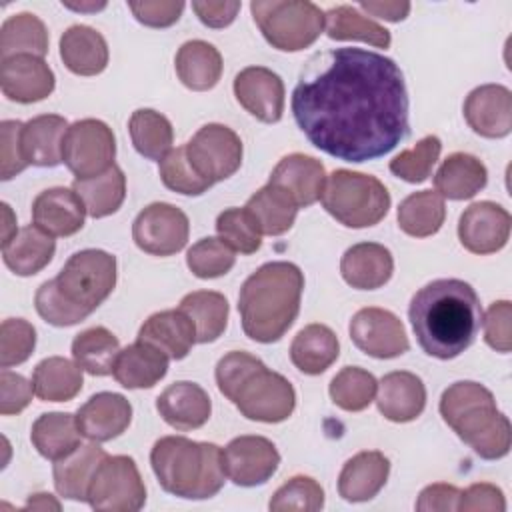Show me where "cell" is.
Listing matches in <instances>:
<instances>
[{
  "label": "cell",
  "mask_w": 512,
  "mask_h": 512,
  "mask_svg": "<svg viewBox=\"0 0 512 512\" xmlns=\"http://www.w3.org/2000/svg\"><path fill=\"white\" fill-rule=\"evenodd\" d=\"M128 132L136 152L148 160L160 162L172 150V124L164 114L152 108H140L132 112Z\"/></svg>",
  "instance_id": "obj_44"
},
{
  "label": "cell",
  "mask_w": 512,
  "mask_h": 512,
  "mask_svg": "<svg viewBox=\"0 0 512 512\" xmlns=\"http://www.w3.org/2000/svg\"><path fill=\"white\" fill-rule=\"evenodd\" d=\"M80 430L76 416L68 412H48L34 420L30 440L40 456L56 462L72 454L80 446Z\"/></svg>",
  "instance_id": "obj_36"
},
{
  "label": "cell",
  "mask_w": 512,
  "mask_h": 512,
  "mask_svg": "<svg viewBox=\"0 0 512 512\" xmlns=\"http://www.w3.org/2000/svg\"><path fill=\"white\" fill-rule=\"evenodd\" d=\"M196 328V342L208 344L218 340L228 324V300L220 292L196 290L186 294L178 306Z\"/></svg>",
  "instance_id": "obj_39"
},
{
  "label": "cell",
  "mask_w": 512,
  "mask_h": 512,
  "mask_svg": "<svg viewBox=\"0 0 512 512\" xmlns=\"http://www.w3.org/2000/svg\"><path fill=\"white\" fill-rule=\"evenodd\" d=\"M188 234V216L168 202L146 206L132 224L136 246L152 256H172L180 252L188 242Z\"/></svg>",
  "instance_id": "obj_13"
},
{
  "label": "cell",
  "mask_w": 512,
  "mask_h": 512,
  "mask_svg": "<svg viewBox=\"0 0 512 512\" xmlns=\"http://www.w3.org/2000/svg\"><path fill=\"white\" fill-rule=\"evenodd\" d=\"M2 94L18 104H32L48 98L54 90V72L44 58L18 54L0 60Z\"/></svg>",
  "instance_id": "obj_18"
},
{
  "label": "cell",
  "mask_w": 512,
  "mask_h": 512,
  "mask_svg": "<svg viewBox=\"0 0 512 512\" xmlns=\"http://www.w3.org/2000/svg\"><path fill=\"white\" fill-rule=\"evenodd\" d=\"M320 200L324 210L348 228L374 226L390 208V192L378 178L344 168L326 178Z\"/></svg>",
  "instance_id": "obj_7"
},
{
  "label": "cell",
  "mask_w": 512,
  "mask_h": 512,
  "mask_svg": "<svg viewBox=\"0 0 512 512\" xmlns=\"http://www.w3.org/2000/svg\"><path fill=\"white\" fill-rule=\"evenodd\" d=\"M376 378L358 366L342 368L330 382L332 402L346 412H360L370 406L376 396Z\"/></svg>",
  "instance_id": "obj_46"
},
{
  "label": "cell",
  "mask_w": 512,
  "mask_h": 512,
  "mask_svg": "<svg viewBox=\"0 0 512 512\" xmlns=\"http://www.w3.org/2000/svg\"><path fill=\"white\" fill-rule=\"evenodd\" d=\"M116 138L112 128L96 118L68 126L62 142V162L76 180L94 178L114 166Z\"/></svg>",
  "instance_id": "obj_11"
},
{
  "label": "cell",
  "mask_w": 512,
  "mask_h": 512,
  "mask_svg": "<svg viewBox=\"0 0 512 512\" xmlns=\"http://www.w3.org/2000/svg\"><path fill=\"white\" fill-rule=\"evenodd\" d=\"M302 290L304 274L292 262H268L252 272L238 294L244 334L262 344L280 340L300 312Z\"/></svg>",
  "instance_id": "obj_3"
},
{
  "label": "cell",
  "mask_w": 512,
  "mask_h": 512,
  "mask_svg": "<svg viewBox=\"0 0 512 512\" xmlns=\"http://www.w3.org/2000/svg\"><path fill=\"white\" fill-rule=\"evenodd\" d=\"M326 34L332 40H362L376 48L390 46V32L378 22L366 18L356 6L340 4L324 12Z\"/></svg>",
  "instance_id": "obj_45"
},
{
  "label": "cell",
  "mask_w": 512,
  "mask_h": 512,
  "mask_svg": "<svg viewBox=\"0 0 512 512\" xmlns=\"http://www.w3.org/2000/svg\"><path fill=\"white\" fill-rule=\"evenodd\" d=\"M458 510L462 512H504L506 500L498 486L478 482L460 492Z\"/></svg>",
  "instance_id": "obj_58"
},
{
  "label": "cell",
  "mask_w": 512,
  "mask_h": 512,
  "mask_svg": "<svg viewBox=\"0 0 512 512\" xmlns=\"http://www.w3.org/2000/svg\"><path fill=\"white\" fill-rule=\"evenodd\" d=\"M2 222H4V226H2V246H6L14 236H16V216H14V212H12V208L6 204V202H2Z\"/></svg>",
  "instance_id": "obj_63"
},
{
  "label": "cell",
  "mask_w": 512,
  "mask_h": 512,
  "mask_svg": "<svg viewBox=\"0 0 512 512\" xmlns=\"http://www.w3.org/2000/svg\"><path fill=\"white\" fill-rule=\"evenodd\" d=\"M244 208L254 218L258 230L268 236L286 234L298 214V204L294 202V198L286 190L270 182L262 186L254 196H250Z\"/></svg>",
  "instance_id": "obj_37"
},
{
  "label": "cell",
  "mask_w": 512,
  "mask_h": 512,
  "mask_svg": "<svg viewBox=\"0 0 512 512\" xmlns=\"http://www.w3.org/2000/svg\"><path fill=\"white\" fill-rule=\"evenodd\" d=\"M68 122L58 114H42L28 120L22 128L24 158L32 166L52 168L62 162V142Z\"/></svg>",
  "instance_id": "obj_30"
},
{
  "label": "cell",
  "mask_w": 512,
  "mask_h": 512,
  "mask_svg": "<svg viewBox=\"0 0 512 512\" xmlns=\"http://www.w3.org/2000/svg\"><path fill=\"white\" fill-rule=\"evenodd\" d=\"M218 236L240 254H254L262 246V232L246 208H226L216 218Z\"/></svg>",
  "instance_id": "obj_48"
},
{
  "label": "cell",
  "mask_w": 512,
  "mask_h": 512,
  "mask_svg": "<svg viewBox=\"0 0 512 512\" xmlns=\"http://www.w3.org/2000/svg\"><path fill=\"white\" fill-rule=\"evenodd\" d=\"M132 422V404L116 392H98L90 396L76 412V424L84 438L108 442L118 438Z\"/></svg>",
  "instance_id": "obj_20"
},
{
  "label": "cell",
  "mask_w": 512,
  "mask_h": 512,
  "mask_svg": "<svg viewBox=\"0 0 512 512\" xmlns=\"http://www.w3.org/2000/svg\"><path fill=\"white\" fill-rule=\"evenodd\" d=\"M250 12L266 42L282 52L312 46L324 30V12L306 0H254Z\"/></svg>",
  "instance_id": "obj_8"
},
{
  "label": "cell",
  "mask_w": 512,
  "mask_h": 512,
  "mask_svg": "<svg viewBox=\"0 0 512 512\" xmlns=\"http://www.w3.org/2000/svg\"><path fill=\"white\" fill-rule=\"evenodd\" d=\"M350 338L358 350L388 360L408 352L410 342L400 318L384 308H362L350 320Z\"/></svg>",
  "instance_id": "obj_14"
},
{
  "label": "cell",
  "mask_w": 512,
  "mask_h": 512,
  "mask_svg": "<svg viewBox=\"0 0 512 512\" xmlns=\"http://www.w3.org/2000/svg\"><path fill=\"white\" fill-rule=\"evenodd\" d=\"M158 172H160V180L164 182V186L168 190L184 194V196H200L212 186L192 168L184 146L170 150L160 160Z\"/></svg>",
  "instance_id": "obj_51"
},
{
  "label": "cell",
  "mask_w": 512,
  "mask_h": 512,
  "mask_svg": "<svg viewBox=\"0 0 512 512\" xmlns=\"http://www.w3.org/2000/svg\"><path fill=\"white\" fill-rule=\"evenodd\" d=\"M486 182V166L476 156L466 152L450 154L434 176L436 192L448 200H468L476 196Z\"/></svg>",
  "instance_id": "obj_31"
},
{
  "label": "cell",
  "mask_w": 512,
  "mask_h": 512,
  "mask_svg": "<svg viewBox=\"0 0 512 512\" xmlns=\"http://www.w3.org/2000/svg\"><path fill=\"white\" fill-rule=\"evenodd\" d=\"M324 506V490L310 476H294L272 496V512H316Z\"/></svg>",
  "instance_id": "obj_50"
},
{
  "label": "cell",
  "mask_w": 512,
  "mask_h": 512,
  "mask_svg": "<svg viewBox=\"0 0 512 512\" xmlns=\"http://www.w3.org/2000/svg\"><path fill=\"white\" fill-rule=\"evenodd\" d=\"M226 476L244 488L268 482L280 464L276 446L264 436H238L222 450Z\"/></svg>",
  "instance_id": "obj_15"
},
{
  "label": "cell",
  "mask_w": 512,
  "mask_h": 512,
  "mask_svg": "<svg viewBox=\"0 0 512 512\" xmlns=\"http://www.w3.org/2000/svg\"><path fill=\"white\" fill-rule=\"evenodd\" d=\"M174 66L180 82L196 92L214 88L222 76V56L204 40L184 42L176 52Z\"/></svg>",
  "instance_id": "obj_35"
},
{
  "label": "cell",
  "mask_w": 512,
  "mask_h": 512,
  "mask_svg": "<svg viewBox=\"0 0 512 512\" xmlns=\"http://www.w3.org/2000/svg\"><path fill=\"white\" fill-rule=\"evenodd\" d=\"M22 128L20 120H4L0 124V160H2V180H10L30 166L24 158L22 148Z\"/></svg>",
  "instance_id": "obj_54"
},
{
  "label": "cell",
  "mask_w": 512,
  "mask_h": 512,
  "mask_svg": "<svg viewBox=\"0 0 512 512\" xmlns=\"http://www.w3.org/2000/svg\"><path fill=\"white\" fill-rule=\"evenodd\" d=\"M184 148L192 168L210 184L230 178L242 164V140L224 124L202 126Z\"/></svg>",
  "instance_id": "obj_12"
},
{
  "label": "cell",
  "mask_w": 512,
  "mask_h": 512,
  "mask_svg": "<svg viewBox=\"0 0 512 512\" xmlns=\"http://www.w3.org/2000/svg\"><path fill=\"white\" fill-rule=\"evenodd\" d=\"M138 340L156 346L170 360H182L196 344V328L180 308L162 310L140 326Z\"/></svg>",
  "instance_id": "obj_27"
},
{
  "label": "cell",
  "mask_w": 512,
  "mask_h": 512,
  "mask_svg": "<svg viewBox=\"0 0 512 512\" xmlns=\"http://www.w3.org/2000/svg\"><path fill=\"white\" fill-rule=\"evenodd\" d=\"M34 394L32 382H28L24 376L10 372L4 368L0 372V414L12 416L22 412Z\"/></svg>",
  "instance_id": "obj_57"
},
{
  "label": "cell",
  "mask_w": 512,
  "mask_h": 512,
  "mask_svg": "<svg viewBox=\"0 0 512 512\" xmlns=\"http://www.w3.org/2000/svg\"><path fill=\"white\" fill-rule=\"evenodd\" d=\"M66 8H70V10H76V12H98V10H102V8H106V2H100V4H94V2H86V4H72V2H62Z\"/></svg>",
  "instance_id": "obj_64"
},
{
  "label": "cell",
  "mask_w": 512,
  "mask_h": 512,
  "mask_svg": "<svg viewBox=\"0 0 512 512\" xmlns=\"http://www.w3.org/2000/svg\"><path fill=\"white\" fill-rule=\"evenodd\" d=\"M34 306H36V312L52 326H74L82 320H86L90 314L72 306L62 294L60 290L56 288V282L54 280H48L44 282L38 290H36V296H34Z\"/></svg>",
  "instance_id": "obj_53"
},
{
  "label": "cell",
  "mask_w": 512,
  "mask_h": 512,
  "mask_svg": "<svg viewBox=\"0 0 512 512\" xmlns=\"http://www.w3.org/2000/svg\"><path fill=\"white\" fill-rule=\"evenodd\" d=\"M358 6L370 16L388 22H400L410 14V2H360Z\"/></svg>",
  "instance_id": "obj_61"
},
{
  "label": "cell",
  "mask_w": 512,
  "mask_h": 512,
  "mask_svg": "<svg viewBox=\"0 0 512 512\" xmlns=\"http://www.w3.org/2000/svg\"><path fill=\"white\" fill-rule=\"evenodd\" d=\"M236 262L234 250L222 238H202L186 254V264L190 272L198 278H218L232 270Z\"/></svg>",
  "instance_id": "obj_49"
},
{
  "label": "cell",
  "mask_w": 512,
  "mask_h": 512,
  "mask_svg": "<svg viewBox=\"0 0 512 512\" xmlns=\"http://www.w3.org/2000/svg\"><path fill=\"white\" fill-rule=\"evenodd\" d=\"M340 354V342L336 334L324 324L304 326L290 344L292 364L310 376L326 372Z\"/></svg>",
  "instance_id": "obj_33"
},
{
  "label": "cell",
  "mask_w": 512,
  "mask_h": 512,
  "mask_svg": "<svg viewBox=\"0 0 512 512\" xmlns=\"http://www.w3.org/2000/svg\"><path fill=\"white\" fill-rule=\"evenodd\" d=\"M82 384V368L62 356L44 358L32 372L34 394L44 402H68L82 390Z\"/></svg>",
  "instance_id": "obj_38"
},
{
  "label": "cell",
  "mask_w": 512,
  "mask_h": 512,
  "mask_svg": "<svg viewBox=\"0 0 512 512\" xmlns=\"http://www.w3.org/2000/svg\"><path fill=\"white\" fill-rule=\"evenodd\" d=\"M86 206L82 198L64 186L40 192L32 202V222L50 236H72L84 226Z\"/></svg>",
  "instance_id": "obj_21"
},
{
  "label": "cell",
  "mask_w": 512,
  "mask_h": 512,
  "mask_svg": "<svg viewBox=\"0 0 512 512\" xmlns=\"http://www.w3.org/2000/svg\"><path fill=\"white\" fill-rule=\"evenodd\" d=\"M60 510V502L54 500L52 494H46V492H40V494H34L28 498L24 510Z\"/></svg>",
  "instance_id": "obj_62"
},
{
  "label": "cell",
  "mask_w": 512,
  "mask_h": 512,
  "mask_svg": "<svg viewBox=\"0 0 512 512\" xmlns=\"http://www.w3.org/2000/svg\"><path fill=\"white\" fill-rule=\"evenodd\" d=\"M168 356L156 346L136 340L134 344L120 350L112 376L128 390L152 388L168 372Z\"/></svg>",
  "instance_id": "obj_28"
},
{
  "label": "cell",
  "mask_w": 512,
  "mask_h": 512,
  "mask_svg": "<svg viewBox=\"0 0 512 512\" xmlns=\"http://www.w3.org/2000/svg\"><path fill=\"white\" fill-rule=\"evenodd\" d=\"M410 100L400 66L378 52L334 48L304 64L292 92L298 128L318 150L344 160H376L410 132Z\"/></svg>",
  "instance_id": "obj_1"
},
{
  "label": "cell",
  "mask_w": 512,
  "mask_h": 512,
  "mask_svg": "<svg viewBox=\"0 0 512 512\" xmlns=\"http://www.w3.org/2000/svg\"><path fill=\"white\" fill-rule=\"evenodd\" d=\"M376 404L386 420L412 422L426 406L424 382L412 372H390L378 384Z\"/></svg>",
  "instance_id": "obj_24"
},
{
  "label": "cell",
  "mask_w": 512,
  "mask_h": 512,
  "mask_svg": "<svg viewBox=\"0 0 512 512\" xmlns=\"http://www.w3.org/2000/svg\"><path fill=\"white\" fill-rule=\"evenodd\" d=\"M86 502L100 512H136L146 504V486L130 456H106L88 486Z\"/></svg>",
  "instance_id": "obj_10"
},
{
  "label": "cell",
  "mask_w": 512,
  "mask_h": 512,
  "mask_svg": "<svg viewBox=\"0 0 512 512\" xmlns=\"http://www.w3.org/2000/svg\"><path fill=\"white\" fill-rule=\"evenodd\" d=\"M72 190L82 198L92 218H104L118 212L122 206L126 198V176L122 168L114 164L94 178L74 180Z\"/></svg>",
  "instance_id": "obj_40"
},
{
  "label": "cell",
  "mask_w": 512,
  "mask_h": 512,
  "mask_svg": "<svg viewBox=\"0 0 512 512\" xmlns=\"http://www.w3.org/2000/svg\"><path fill=\"white\" fill-rule=\"evenodd\" d=\"M152 470L160 486L178 498L206 500L224 486L222 448L186 436H164L150 452Z\"/></svg>",
  "instance_id": "obj_6"
},
{
  "label": "cell",
  "mask_w": 512,
  "mask_h": 512,
  "mask_svg": "<svg viewBox=\"0 0 512 512\" xmlns=\"http://www.w3.org/2000/svg\"><path fill=\"white\" fill-rule=\"evenodd\" d=\"M192 10L208 28H226L240 12V2H192Z\"/></svg>",
  "instance_id": "obj_60"
},
{
  "label": "cell",
  "mask_w": 512,
  "mask_h": 512,
  "mask_svg": "<svg viewBox=\"0 0 512 512\" xmlns=\"http://www.w3.org/2000/svg\"><path fill=\"white\" fill-rule=\"evenodd\" d=\"M36 346V330L24 318H8L0 326V366L10 368L26 362Z\"/></svg>",
  "instance_id": "obj_52"
},
{
  "label": "cell",
  "mask_w": 512,
  "mask_h": 512,
  "mask_svg": "<svg viewBox=\"0 0 512 512\" xmlns=\"http://www.w3.org/2000/svg\"><path fill=\"white\" fill-rule=\"evenodd\" d=\"M216 384L244 418L278 424L292 416L296 392L278 372L248 352L232 350L216 364Z\"/></svg>",
  "instance_id": "obj_4"
},
{
  "label": "cell",
  "mask_w": 512,
  "mask_h": 512,
  "mask_svg": "<svg viewBox=\"0 0 512 512\" xmlns=\"http://www.w3.org/2000/svg\"><path fill=\"white\" fill-rule=\"evenodd\" d=\"M512 218L508 210L496 202L482 200L468 206L458 222L460 244L472 254H494L502 250L510 238Z\"/></svg>",
  "instance_id": "obj_16"
},
{
  "label": "cell",
  "mask_w": 512,
  "mask_h": 512,
  "mask_svg": "<svg viewBox=\"0 0 512 512\" xmlns=\"http://www.w3.org/2000/svg\"><path fill=\"white\" fill-rule=\"evenodd\" d=\"M440 414L480 458L498 460L510 452V420L498 410L486 386L472 380L454 382L442 392Z\"/></svg>",
  "instance_id": "obj_5"
},
{
  "label": "cell",
  "mask_w": 512,
  "mask_h": 512,
  "mask_svg": "<svg viewBox=\"0 0 512 512\" xmlns=\"http://www.w3.org/2000/svg\"><path fill=\"white\" fill-rule=\"evenodd\" d=\"M460 492L462 490H458L452 484H444V482L430 484L420 492L416 500V510L418 512H454L458 510Z\"/></svg>",
  "instance_id": "obj_59"
},
{
  "label": "cell",
  "mask_w": 512,
  "mask_h": 512,
  "mask_svg": "<svg viewBox=\"0 0 512 512\" xmlns=\"http://www.w3.org/2000/svg\"><path fill=\"white\" fill-rule=\"evenodd\" d=\"M108 454L98 444H80L72 454L54 464V486L62 498L80 500L88 498L90 480L98 468V464Z\"/></svg>",
  "instance_id": "obj_34"
},
{
  "label": "cell",
  "mask_w": 512,
  "mask_h": 512,
  "mask_svg": "<svg viewBox=\"0 0 512 512\" xmlns=\"http://www.w3.org/2000/svg\"><path fill=\"white\" fill-rule=\"evenodd\" d=\"M340 272L346 284L352 288L376 290L392 278L394 258L382 244L360 242L344 252L340 260Z\"/></svg>",
  "instance_id": "obj_26"
},
{
  "label": "cell",
  "mask_w": 512,
  "mask_h": 512,
  "mask_svg": "<svg viewBox=\"0 0 512 512\" xmlns=\"http://www.w3.org/2000/svg\"><path fill=\"white\" fill-rule=\"evenodd\" d=\"M60 58L70 72L96 76L108 66V44L98 30L74 24L60 36Z\"/></svg>",
  "instance_id": "obj_29"
},
{
  "label": "cell",
  "mask_w": 512,
  "mask_h": 512,
  "mask_svg": "<svg viewBox=\"0 0 512 512\" xmlns=\"http://www.w3.org/2000/svg\"><path fill=\"white\" fill-rule=\"evenodd\" d=\"M268 182L286 190L298 208H306L320 200L326 184V170L320 160L296 152L284 156L276 164Z\"/></svg>",
  "instance_id": "obj_23"
},
{
  "label": "cell",
  "mask_w": 512,
  "mask_h": 512,
  "mask_svg": "<svg viewBox=\"0 0 512 512\" xmlns=\"http://www.w3.org/2000/svg\"><path fill=\"white\" fill-rule=\"evenodd\" d=\"M156 410L166 424L176 430H194L208 422L212 402L208 392L196 382H174L158 398Z\"/></svg>",
  "instance_id": "obj_22"
},
{
  "label": "cell",
  "mask_w": 512,
  "mask_h": 512,
  "mask_svg": "<svg viewBox=\"0 0 512 512\" xmlns=\"http://www.w3.org/2000/svg\"><path fill=\"white\" fill-rule=\"evenodd\" d=\"M118 354H120V342L104 326L88 328L80 332L72 342L74 362L92 376L112 374Z\"/></svg>",
  "instance_id": "obj_43"
},
{
  "label": "cell",
  "mask_w": 512,
  "mask_h": 512,
  "mask_svg": "<svg viewBox=\"0 0 512 512\" xmlns=\"http://www.w3.org/2000/svg\"><path fill=\"white\" fill-rule=\"evenodd\" d=\"M446 218L444 198L432 190H420L406 196L398 206V226L414 238L436 234Z\"/></svg>",
  "instance_id": "obj_42"
},
{
  "label": "cell",
  "mask_w": 512,
  "mask_h": 512,
  "mask_svg": "<svg viewBox=\"0 0 512 512\" xmlns=\"http://www.w3.org/2000/svg\"><path fill=\"white\" fill-rule=\"evenodd\" d=\"M440 152H442L440 138L434 134H428L422 140H418L414 148L404 150L398 156H394L390 160L388 168L394 176H398L410 184H420L430 176L434 164L440 158Z\"/></svg>",
  "instance_id": "obj_47"
},
{
  "label": "cell",
  "mask_w": 512,
  "mask_h": 512,
  "mask_svg": "<svg viewBox=\"0 0 512 512\" xmlns=\"http://www.w3.org/2000/svg\"><path fill=\"white\" fill-rule=\"evenodd\" d=\"M234 96L256 120L274 124L284 112V82L264 66H248L234 78Z\"/></svg>",
  "instance_id": "obj_17"
},
{
  "label": "cell",
  "mask_w": 512,
  "mask_h": 512,
  "mask_svg": "<svg viewBox=\"0 0 512 512\" xmlns=\"http://www.w3.org/2000/svg\"><path fill=\"white\" fill-rule=\"evenodd\" d=\"M134 18L150 28H168L176 24L182 16L184 2L174 0H144L128 4Z\"/></svg>",
  "instance_id": "obj_56"
},
{
  "label": "cell",
  "mask_w": 512,
  "mask_h": 512,
  "mask_svg": "<svg viewBox=\"0 0 512 512\" xmlns=\"http://www.w3.org/2000/svg\"><path fill=\"white\" fill-rule=\"evenodd\" d=\"M390 474V460L378 450H364L354 454L340 470L338 494L346 502L372 500L386 484Z\"/></svg>",
  "instance_id": "obj_25"
},
{
  "label": "cell",
  "mask_w": 512,
  "mask_h": 512,
  "mask_svg": "<svg viewBox=\"0 0 512 512\" xmlns=\"http://www.w3.org/2000/svg\"><path fill=\"white\" fill-rule=\"evenodd\" d=\"M484 340L496 352L512 350V304L508 300H498L486 310Z\"/></svg>",
  "instance_id": "obj_55"
},
{
  "label": "cell",
  "mask_w": 512,
  "mask_h": 512,
  "mask_svg": "<svg viewBox=\"0 0 512 512\" xmlns=\"http://www.w3.org/2000/svg\"><path fill=\"white\" fill-rule=\"evenodd\" d=\"M468 126L484 138H504L512 130V94L502 84H482L464 100Z\"/></svg>",
  "instance_id": "obj_19"
},
{
  "label": "cell",
  "mask_w": 512,
  "mask_h": 512,
  "mask_svg": "<svg viewBox=\"0 0 512 512\" xmlns=\"http://www.w3.org/2000/svg\"><path fill=\"white\" fill-rule=\"evenodd\" d=\"M408 318L420 348L428 356L450 360L474 342L482 324V306L468 282L440 278L412 296Z\"/></svg>",
  "instance_id": "obj_2"
},
{
  "label": "cell",
  "mask_w": 512,
  "mask_h": 512,
  "mask_svg": "<svg viewBox=\"0 0 512 512\" xmlns=\"http://www.w3.org/2000/svg\"><path fill=\"white\" fill-rule=\"evenodd\" d=\"M54 282L72 306L92 314L116 286V258L96 248L80 250L68 258Z\"/></svg>",
  "instance_id": "obj_9"
},
{
  "label": "cell",
  "mask_w": 512,
  "mask_h": 512,
  "mask_svg": "<svg viewBox=\"0 0 512 512\" xmlns=\"http://www.w3.org/2000/svg\"><path fill=\"white\" fill-rule=\"evenodd\" d=\"M46 52L48 30L38 16L30 12H20L4 20L0 28V60L18 54L44 58Z\"/></svg>",
  "instance_id": "obj_41"
},
{
  "label": "cell",
  "mask_w": 512,
  "mask_h": 512,
  "mask_svg": "<svg viewBox=\"0 0 512 512\" xmlns=\"http://www.w3.org/2000/svg\"><path fill=\"white\" fill-rule=\"evenodd\" d=\"M56 252L54 236L46 234L38 226H24L16 236L2 246V258L8 270L16 276H34L46 268Z\"/></svg>",
  "instance_id": "obj_32"
}]
</instances>
